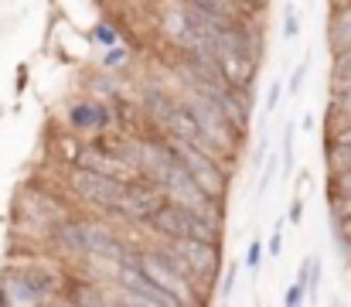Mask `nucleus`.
I'll return each instance as SVG.
<instances>
[{
  "label": "nucleus",
  "instance_id": "f257e3e1",
  "mask_svg": "<svg viewBox=\"0 0 351 307\" xmlns=\"http://www.w3.org/2000/svg\"><path fill=\"white\" fill-rule=\"evenodd\" d=\"M147 222L164 239H205V242H219V218L215 215L184 208V205H178V202H164Z\"/></svg>",
  "mask_w": 351,
  "mask_h": 307
},
{
  "label": "nucleus",
  "instance_id": "f03ea898",
  "mask_svg": "<svg viewBox=\"0 0 351 307\" xmlns=\"http://www.w3.org/2000/svg\"><path fill=\"white\" fill-rule=\"evenodd\" d=\"M171 150H174V157L181 161V168L191 174V181H195L212 202H222V198H226V192H229V174H226V168H222L202 144L171 137Z\"/></svg>",
  "mask_w": 351,
  "mask_h": 307
},
{
  "label": "nucleus",
  "instance_id": "7ed1b4c3",
  "mask_svg": "<svg viewBox=\"0 0 351 307\" xmlns=\"http://www.w3.org/2000/svg\"><path fill=\"white\" fill-rule=\"evenodd\" d=\"M136 266L174 301V304H198L195 297V280L188 277L184 263L171 253V249H160V253H140L136 256Z\"/></svg>",
  "mask_w": 351,
  "mask_h": 307
},
{
  "label": "nucleus",
  "instance_id": "20e7f679",
  "mask_svg": "<svg viewBox=\"0 0 351 307\" xmlns=\"http://www.w3.org/2000/svg\"><path fill=\"white\" fill-rule=\"evenodd\" d=\"M195 120H198V130H202V147H212V150H222V154H232L235 140L242 137L232 123L226 120V113L219 109V102L205 93H198V100L188 102Z\"/></svg>",
  "mask_w": 351,
  "mask_h": 307
},
{
  "label": "nucleus",
  "instance_id": "39448f33",
  "mask_svg": "<svg viewBox=\"0 0 351 307\" xmlns=\"http://www.w3.org/2000/svg\"><path fill=\"white\" fill-rule=\"evenodd\" d=\"M69 188H72L86 205H93V208H99V212H117L119 195H123V181H119V178L89 171V168H79V164L72 168Z\"/></svg>",
  "mask_w": 351,
  "mask_h": 307
},
{
  "label": "nucleus",
  "instance_id": "423d86ee",
  "mask_svg": "<svg viewBox=\"0 0 351 307\" xmlns=\"http://www.w3.org/2000/svg\"><path fill=\"white\" fill-rule=\"evenodd\" d=\"M164 202H167V192H164L160 181H154V178H147V174H133V178L123 181V195H119L117 212L147 222Z\"/></svg>",
  "mask_w": 351,
  "mask_h": 307
},
{
  "label": "nucleus",
  "instance_id": "0eeeda50",
  "mask_svg": "<svg viewBox=\"0 0 351 307\" xmlns=\"http://www.w3.org/2000/svg\"><path fill=\"white\" fill-rule=\"evenodd\" d=\"M150 113L154 120L167 130V137H178V140H191V144H202V130H198V120L191 113V106H181L164 93H150Z\"/></svg>",
  "mask_w": 351,
  "mask_h": 307
},
{
  "label": "nucleus",
  "instance_id": "6e6552de",
  "mask_svg": "<svg viewBox=\"0 0 351 307\" xmlns=\"http://www.w3.org/2000/svg\"><path fill=\"white\" fill-rule=\"evenodd\" d=\"M167 249L184 263L188 277L195 284H208L219 270V242H205V239H167Z\"/></svg>",
  "mask_w": 351,
  "mask_h": 307
},
{
  "label": "nucleus",
  "instance_id": "1a4fd4ad",
  "mask_svg": "<svg viewBox=\"0 0 351 307\" xmlns=\"http://www.w3.org/2000/svg\"><path fill=\"white\" fill-rule=\"evenodd\" d=\"M215 65L226 79V86L235 93H249L252 89V79H256V55L249 48H239L232 41H219V52H215Z\"/></svg>",
  "mask_w": 351,
  "mask_h": 307
},
{
  "label": "nucleus",
  "instance_id": "9d476101",
  "mask_svg": "<svg viewBox=\"0 0 351 307\" xmlns=\"http://www.w3.org/2000/svg\"><path fill=\"white\" fill-rule=\"evenodd\" d=\"M119 284H123V291H126V301L130 304H147V307H178L136 263H130V260H123L119 263Z\"/></svg>",
  "mask_w": 351,
  "mask_h": 307
},
{
  "label": "nucleus",
  "instance_id": "9b49d317",
  "mask_svg": "<svg viewBox=\"0 0 351 307\" xmlns=\"http://www.w3.org/2000/svg\"><path fill=\"white\" fill-rule=\"evenodd\" d=\"M75 164L79 168H89V171H99V174H110V178H119V181H126V178L136 174L113 147H82L79 157H75Z\"/></svg>",
  "mask_w": 351,
  "mask_h": 307
},
{
  "label": "nucleus",
  "instance_id": "f8f14e48",
  "mask_svg": "<svg viewBox=\"0 0 351 307\" xmlns=\"http://www.w3.org/2000/svg\"><path fill=\"white\" fill-rule=\"evenodd\" d=\"M86 256L89 260H110V263H123V260H130L126 256V246L119 242L113 232H106V229H99V225H86Z\"/></svg>",
  "mask_w": 351,
  "mask_h": 307
},
{
  "label": "nucleus",
  "instance_id": "ddd939ff",
  "mask_svg": "<svg viewBox=\"0 0 351 307\" xmlns=\"http://www.w3.org/2000/svg\"><path fill=\"white\" fill-rule=\"evenodd\" d=\"M184 3H191V7H198L202 14H208L212 21H219V24H235V21H242V3L239 0H184Z\"/></svg>",
  "mask_w": 351,
  "mask_h": 307
},
{
  "label": "nucleus",
  "instance_id": "4468645a",
  "mask_svg": "<svg viewBox=\"0 0 351 307\" xmlns=\"http://www.w3.org/2000/svg\"><path fill=\"white\" fill-rule=\"evenodd\" d=\"M328 41H331L335 52L338 48H351V3L335 7V17L328 24Z\"/></svg>",
  "mask_w": 351,
  "mask_h": 307
},
{
  "label": "nucleus",
  "instance_id": "2eb2a0df",
  "mask_svg": "<svg viewBox=\"0 0 351 307\" xmlns=\"http://www.w3.org/2000/svg\"><path fill=\"white\" fill-rule=\"evenodd\" d=\"M55 242L72 253V256H86V222H65L55 232Z\"/></svg>",
  "mask_w": 351,
  "mask_h": 307
},
{
  "label": "nucleus",
  "instance_id": "dca6fc26",
  "mask_svg": "<svg viewBox=\"0 0 351 307\" xmlns=\"http://www.w3.org/2000/svg\"><path fill=\"white\" fill-rule=\"evenodd\" d=\"M351 116V82H341L331 89V120H348Z\"/></svg>",
  "mask_w": 351,
  "mask_h": 307
},
{
  "label": "nucleus",
  "instance_id": "f3484780",
  "mask_svg": "<svg viewBox=\"0 0 351 307\" xmlns=\"http://www.w3.org/2000/svg\"><path fill=\"white\" fill-rule=\"evenodd\" d=\"M351 82V48H338L331 62V86Z\"/></svg>",
  "mask_w": 351,
  "mask_h": 307
},
{
  "label": "nucleus",
  "instance_id": "a211bd4d",
  "mask_svg": "<svg viewBox=\"0 0 351 307\" xmlns=\"http://www.w3.org/2000/svg\"><path fill=\"white\" fill-rule=\"evenodd\" d=\"M72 123L75 126H103L106 123V109H99V106H75L72 109Z\"/></svg>",
  "mask_w": 351,
  "mask_h": 307
},
{
  "label": "nucleus",
  "instance_id": "6ab92c4d",
  "mask_svg": "<svg viewBox=\"0 0 351 307\" xmlns=\"http://www.w3.org/2000/svg\"><path fill=\"white\" fill-rule=\"evenodd\" d=\"M328 164H331V174H345V171H351V147H331Z\"/></svg>",
  "mask_w": 351,
  "mask_h": 307
},
{
  "label": "nucleus",
  "instance_id": "aec40b11",
  "mask_svg": "<svg viewBox=\"0 0 351 307\" xmlns=\"http://www.w3.org/2000/svg\"><path fill=\"white\" fill-rule=\"evenodd\" d=\"M331 198H335V205H338V202H351V171H345V174H335V178H331Z\"/></svg>",
  "mask_w": 351,
  "mask_h": 307
},
{
  "label": "nucleus",
  "instance_id": "412c9836",
  "mask_svg": "<svg viewBox=\"0 0 351 307\" xmlns=\"http://www.w3.org/2000/svg\"><path fill=\"white\" fill-rule=\"evenodd\" d=\"M297 34H300V10L290 3V7L283 10V38H287V41H297Z\"/></svg>",
  "mask_w": 351,
  "mask_h": 307
},
{
  "label": "nucleus",
  "instance_id": "4be33fe9",
  "mask_svg": "<svg viewBox=\"0 0 351 307\" xmlns=\"http://www.w3.org/2000/svg\"><path fill=\"white\" fill-rule=\"evenodd\" d=\"M338 126H335V133L328 137V144L331 147H351V116L348 120H335Z\"/></svg>",
  "mask_w": 351,
  "mask_h": 307
},
{
  "label": "nucleus",
  "instance_id": "5701e85b",
  "mask_svg": "<svg viewBox=\"0 0 351 307\" xmlns=\"http://www.w3.org/2000/svg\"><path fill=\"white\" fill-rule=\"evenodd\" d=\"M304 76H307V65H297V72L290 76V96H297V93H300V86H304Z\"/></svg>",
  "mask_w": 351,
  "mask_h": 307
},
{
  "label": "nucleus",
  "instance_id": "b1692460",
  "mask_svg": "<svg viewBox=\"0 0 351 307\" xmlns=\"http://www.w3.org/2000/svg\"><path fill=\"white\" fill-rule=\"evenodd\" d=\"M283 157H287V168H290V161H293V126H287V133H283Z\"/></svg>",
  "mask_w": 351,
  "mask_h": 307
},
{
  "label": "nucleus",
  "instance_id": "393cba45",
  "mask_svg": "<svg viewBox=\"0 0 351 307\" xmlns=\"http://www.w3.org/2000/svg\"><path fill=\"white\" fill-rule=\"evenodd\" d=\"M280 93H283V86H280V82H273V86H269V96H266V113H273V109H276Z\"/></svg>",
  "mask_w": 351,
  "mask_h": 307
},
{
  "label": "nucleus",
  "instance_id": "a878e982",
  "mask_svg": "<svg viewBox=\"0 0 351 307\" xmlns=\"http://www.w3.org/2000/svg\"><path fill=\"white\" fill-rule=\"evenodd\" d=\"M276 168H280V161H276V157H269V164H266V174H263V188H269V185H273V178H276Z\"/></svg>",
  "mask_w": 351,
  "mask_h": 307
},
{
  "label": "nucleus",
  "instance_id": "bb28decb",
  "mask_svg": "<svg viewBox=\"0 0 351 307\" xmlns=\"http://www.w3.org/2000/svg\"><path fill=\"white\" fill-rule=\"evenodd\" d=\"M245 266H249V270H256V266H259V242H252V246H249V260H245Z\"/></svg>",
  "mask_w": 351,
  "mask_h": 307
},
{
  "label": "nucleus",
  "instance_id": "cd10ccee",
  "mask_svg": "<svg viewBox=\"0 0 351 307\" xmlns=\"http://www.w3.org/2000/svg\"><path fill=\"white\" fill-rule=\"evenodd\" d=\"M280 249H283V239H280V229L273 232V239H269V253L273 256H280Z\"/></svg>",
  "mask_w": 351,
  "mask_h": 307
},
{
  "label": "nucleus",
  "instance_id": "c85d7f7f",
  "mask_svg": "<svg viewBox=\"0 0 351 307\" xmlns=\"http://www.w3.org/2000/svg\"><path fill=\"white\" fill-rule=\"evenodd\" d=\"M300 198H293V205H290V218H293V225H297V222H300V212H304V208H300Z\"/></svg>",
  "mask_w": 351,
  "mask_h": 307
},
{
  "label": "nucleus",
  "instance_id": "c756f323",
  "mask_svg": "<svg viewBox=\"0 0 351 307\" xmlns=\"http://www.w3.org/2000/svg\"><path fill=\"white\" fill-rule=\"evenodd\" d=\"M96 38H103V45H113V31H110V27H99Z\"/></svg>",
  "mask_w": 351,
  "mask_h": 307
},
{
  "label": "nucleus",
  "instance_id": "7c9ffc66",
  "mask_svg": "<svg viewBox=\"0 0 351 307\" xmlns=\"http://www.w3.org/2000/svg\"><path fill=\"white\" fill-rule=\"evenodd\" d=\"M239 3H242V7H249V10H256V7H263L266 0H239Z\"/></svg>",
  "mask_w": 351,
  "mask_h": 307
},
{
  "label": "nucleus",
  "instance_id": "2f4dec72",
  "mask_svg": "<svg viewBox=\"0 0 351 307\" xmlns=\"http://www.w3.org/2000/svg\"><path fill=\"white\" fill-rule=\"evenodd\" d=\"M345 3H351V0H335V7H345Z\"/></svg>",
  "mask_w": 351,
  "mask_h": 307
}]
</instances>
